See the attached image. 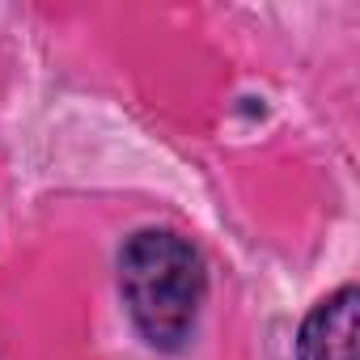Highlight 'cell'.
<instances>
[{
  "label": "cell",
  "instance_id": "1",
  "mask_svg": "<svg viewBox=\"0 0 360 360\" xmlns=\"http://www.w3.org/2000/svg\"><path fill=\"white\" fill-rule=\"evenodd\" d=\"M119 292L153 352H183L208 297L200 246L174 229H136L119 250Z\"/></svg>",
  "mask_w": 360,
  "mask_h": 360
},
{
  "label": "cell",
  "instance_id": "2",
  "mask_svg": "<svg viewBox=\"0 0 360 360\" xmlns=\"http://www.w3.org/2000/svg\"><path fill=\"white\" fill-rule=\"evenodd\" d=\"M356 318H360L356 284L335 288L305 314L297 330V360H356Z\"/></svg>",
  "mask_w": 360,
  "mask_h": 360
}]
</instances>
